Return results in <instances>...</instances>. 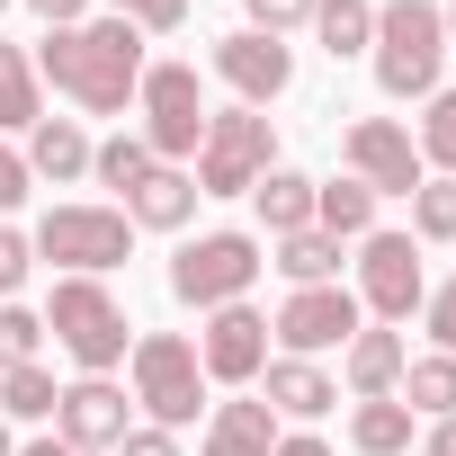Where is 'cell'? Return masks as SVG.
Segmentation results:
<instances>
[{"mask_svg":"<svg viewBox=\"0 0 456 456\" xmlns=\"http://www.w3.org/2000/svg\"><path fill=\"white\" fill-rule=\"evenodd\" d=\"M358 314H376V322H411L420 314V296H429V269H420V242L411 233H367L358 242Z\"/></svg>","mask_w":456,"mask_h":456,"instance_id":"cell-9","label":"cell"},{"mask_svg":"<svg viewBox=\"0 0 456 456\" xmlns=\"http://www.w3.org/2000/svg\"><path fill=\"white\" fill-rule=\"evenodd\" d=\"M251 28H260V37H287V28H314V0H251Z\"/></svg>","mask_w":456,"mask_h":456,"instance_id":"cell-34","label":"cell"},{"mask_svg":"<svg viewBox=\"0 0 456 456\" xmlns=\"http://www.w3.org/2000/svg\"><path fill=\"white\" fill-rule=\"evenodd\" d=\"M340 358H349V394H358V403L394 394V385H403V367H411V349H403V331H394V322H358V340H349Z\"/></svg>","mask_w":456,"mask_h":456,"instance_id":"cell-15","label":"cell"},{"mask_svg":"<svg viewBox=\"0 0 456 456\" xmlns=\"http://www.w3.org/2000/svg\"><path fill=\"white\" fill-rule=\"evenodd\" d=\"M188 215H197V170H179V161H161V170L126 197V224H134V233H179Z\"/></svg>","mask_w":456,"mask_h":456,"instance_id":"cell-17","label":"cell"},{"mask_svg":"<svg viewBox=\"0 0 456 456\" xmlns=\"http://www.w3.org/2000/svg\"><path fill=\"white\" fill-rule=\"evenodd\" d=\"M314 224L331 242H367L376 233V188L367 179H314Z\"/></svg>","mask_w":456,"mask_h":456,"instance_id":"cell-20","label":"cell"},{"mask_svg":"<svg viewBox=\"0 0 456 456\" xmlns=\"http://www.w3.org/2000/svg\"><path fill=\"white\" fill-rule=\"evenodd\" d=\"M340 152H349V179H367L376 197H411V188L429 179L411 126H394V117H358V126L340 134Z\"/></svg>","mask_w":456,"mask_h":456,"instance_id":"cell-12","label":"cell"},{"mask_svg":"<svg viewBox=\"0 0 456 456\" xmlns=\"http://www.w3.org/2000/svg\"><path fill=\"white\" fill-rule=\"evenodd\" d=\"M0 456H19V447H10V429H0Z\"/></svg>","mask_w":456,"mask_h":456,"instance_id":"cell-43","label":"cell"},{"mask_svg":"<svg viewBox=\"0 0 456 456\" xmlns=\"http://www.w3.org/2000/svg\"><path fill=\"white\" fill-rule=\"evenodd\" d=\"M278 447V411L269 403H251V394H233V403H215V420H206V447L197 456H269Z\"/></svg>","mask_w":456,"mask_h":456,"instance_id":"cell-18","label":"cell"},{"mask_svg":"<svg viewBox=\"0 0 456 456\" xmlns=\"http://www.w3.org/2000/svg\"><path fill=\"white\" fill-rule=\"evenodd\" d=\"M54 403H63V385L45 367H10V376H0V411H10V420H54Z\"/></svg>","mask_w":456,"mask_h":456,"instance_id":"cell-29","label":"cell"},{"mask_svg":"<svg viewBox=\"0 0 456 456\" xmlns=\"http://www.w3.org/2000/svg\"><path fill=\"white\" fill-rule=\"evenodd\" d=\"M28 188H37V179H28V152H10V143H0V215H10Z\"/></svg>","mask_w":456,"mask_h":456,"instance_id":"cell-37","label":"cell"},{"mask_svg":"<svg viewBox=\"0 0 456 456\" xmlns=\"http://www.w3.org/2000/svg\"><path fill=\"white\" fill-rule=\"evenodd\" d=\"M260 376H269V394H260V403H269L278 420H322V411L340 403V385L322 376V358H269Z\"/></svg>","mask_w":456,"mask_h":456,"instance_id":"cell-16","label":"cell"},{"mask_svg":"<svg viewBox=\"0 0 456 456\" xmlns=\"http://www.w3.org/2000/svg\"><path fill=\"white\" fill-rule=\"evenodd\" d=\"M394 403H411V420H447V411H456V358H447V349L411 358L403 385H394Z\"/></svg>","mask_w":456,"mask_h":456,"instance_id":"cell-23","label":"cell"},{"mask_svg":"<svg viewBox=\"0 0 456 456\" xmlns=\"http://www.w3.org/2000/svg\"><path fill=\"white\" fill-rule=\"evenodd\" d=\"M117 456H179V429H152V420H143V429L117 438Z\"/></svg>","mask_w":456,"mask_h":456,"instance_id":"cell-36","label":"cell"},{"mask_svg":"<svg viewBox=\"0 0 456 456\" xmlns=\"http://www.w3.org/2000/svg\"><path fill=\"white\" fill-rule=\"evenodd\" d=\"M152 170H161V161H152V143H143V134H108V143H90V179H99V188H117V206H126Z\"/></svg>","mask_w":456,"mask_h":456,"instance_id":"cell-25","label":"cell"},{"mask_svg":"<svg viewBox=\"0 0 456 456\" xmlns=\"http://www.w3.org/2000/svg\"><path fill=\"white\" fill-rule=\"evenodd\" d=\"M197 367H206V385H251V376L269 367V314H251V305L206 314V331H197Z\"/></svg>","mask_w":456,"mask_h":456,"instance_id":"cell-14","label":"cell"},{"mask_svg":"<svg viewBox=\"0 0 456 456\" xmlns=\"http://www.w3.org/2000/svg\"><path fill=\"white\" fill-rule=\"evenodd\" d=\"M19 456H81V447H63V438H28Z\"/></svg>","mask_w":456,"mask_h":456,"instance_id":"cell-41","label":"cell"},{"mask_svg":"<svg viewBox=\"0 0 456 456\" xmlns=\"http://www.w3.org/2000/svg\"><path fill=\"white\" fill-rule=\"evenodd\" d=\"M126 429H134V403H126L108 376L63 385V403H54V438H63V447H81V456H117Z\"/></svg>","mask_w":456,"mask_h":456,"instance_id":"cell-13","label":"cell"},{"mask_svg":"<svg viewBox=\"0 0 456 456\" xmlns=\"http://www.w3.org/2000/svg\"><path fill=\"white\" fill-rule=\"evenodd\" d=\"M134 108H143V143H152V161H197V143H206V90H197V63H143V90H134Z\"/></svg>","mask_w":456,"mask_h":456,"instance_id":"cell-7","label":"cell"},{"mask_svg":"<svg viewBox=\"0 0 456 456\" xmlns=\"http://www.w3.org/2000/svg\"><path fill=\"white\" fill-rule=\"evenodd\" d=\"M251 206H260V224H269V242H287V233H305V224H314V179L278 161V170H260Z\"/></svg>","mask_w":456,"mask_h":456,"instance_id":"cell-21","label":"cell"},{"mask_svg":"<svg viewBox=\"0 0 456 456\" xmlns=\"http://www.w3.org/2000/svg\"><path fill=\"white\" fill-rule=\"evenodd\" d=\"M28 63H37V81H54L72 108L117 117V108H134L152 54H143V28H126V19H81V28H45V45H37Z\"/></svg>","mask_w":456,"mask_h":456,"instance_id":"cell-1","label":"cell"},{"mask_svg":"<svg viewBox=\"0 0 456 456\" xmlns=\"http://www.w3.org/2000/svg\"><path fill=\"white\" fill-rule=\"evenodd\" d=\"M37 117H45V81H37V63H28L19 45H0V143L28 134Z\"/></svg>","mask_w":456,"mask_h":456,"instance_id":"cell-22","label":"cell"},{"mask_svg":"<svg viewBox=\"0 0 456 456\" xmlns=\"http://www.w3.org/2000/svg\"><path fill=\"white\" fill-rule=\"evenodd\" d=\"M215 81L233 90L242 108H269L296 81V45L287 37H260V28H233V37H215Z\"/></svg>","mask_w":456,"mask_h":456,"instance_id":"cell-11","label":"cell"},{"mask_svg":"<svg viewBox=\"0 0 456 456\" xmlns=\"http://www.w3.org/2000/svg\"><path fill=\"white\" fill-rule=\"evenodd\" d=\"M420 456H456V411H447V420H429V438H420Z\"/></svg>","mask_w":456,"mask_h":456,"instance_id":"cell-40","label":"cell"},{"mask_svg":"<svg viewBox=\"0 0 456 456\" xmlns=\"http://www.w3.org/2000/svg\"><path fill=\"white\" fill-rule=\"evenodd\" d=\"M0 10H10V0H0Z\"/></svg>","mask_w":456,"mask_h":456,"instance_id":"cell-44","label":"cell"},{"mask_svg":"<svg viewBox=\"0 0 456 456\" xmlns=\"http://www.w3.org/2000/svg\"><path fill=\"white\" fill-rule=\"evenodd\" d=\"M411 242H456V179L411 188Z\"/></svg>","mask_w":456,"mask_h":456,"instance_id":"cell-30","label":"cell"},{"mask_svg":"<svg viewBox=\"0 0 456 456\" xmlns=\"http://www.w3.org/2000/svg\"><path fill=\"white\" fill-rule=\"evenodd\" d=\"M45 331L63 340V358L81 376H108L134 340H126V305L108 296V278H54V305H45Z\"/></svg>","mask_w":456,"mask_h":456,"instance_id":"cell-5","label":"cell"},{"mask_svg":"<svg viewBox=\"0 0 456 456\" xmlns=\"http://www.w3.org/2000/svg\"><path fill=\"white\" fill-rule=\"evenodd\" d=\"M367 54H376V90H385V99H429V90H438V63H447L438 0H385Z\"/></svg>","mask_w":456,"mask_h":456,"instance_id":"cell-2","label":"cell"},{"mask_svg":"<svg viewBox=\"0 0 456 456\" xmlns=\"http://www.w3.org/2000/svg\"><path fill=\"white\" fill-rule=\"evenodd\" d=\"M438 19H447V45H456V0H447V10H438Z\"/></svg>","mask_w":456,"mask_h":456,"instance_id":"cell-42","label":"cell"},{"mask_svg":"<svg viewBox=\"0 0 456 456\" xmlns=\"http://www.w3.org/2000/svg\"><path fill=\"white\" fill-rule=\"evenodd\" d=\"M28 10H37L45 28H81V19H90V0H28Z\"/></svg>","mask_w":456,"mask_h":456,"instance_id":"cell-38","label":"cell"},{"mask_svg":"<svg viewBox=\"0 0 456 456\" xmlns=\"http://www.w3.org/2000/svg\"><path fill=\"white\" fill-rule=\"evenodd\" d=\"M126 358H134V403L152 411V429H188V420H197V403H206L197 340H179V331H143Z\"/></svg>","mask_w":456,"mask_h":456,"instance_id":"cell-8","label":"cell"},{"mask_svg":"<svg viewBox=\"0 0 456 456\" xmlns=\"http://www.w3.org/2000/svg\"><path fill=\"white\" fill-rule=\"evenodd\" d=\"M260 269H269V242L260 233H197L170 260V296L197 305V314H224V305H251Z\"/></svg>","mask_w":456,"mask_h":456,"instance_id":"cell-3","label":"cell"},{"mask_svg":"<svg viewBox=\"0 0 456 456\" xmlns=\"http://www.w3.org/2000/svg\"><path fill=\"white\" fill-rule=\"evenodd\" d=\"M349 447H358V456H403V447H411V403H394V394L358 403V411H349Z\"/></svg>","mask_w":456,"mask_h":456,"instance_id":"cell-26","label":"cell"},{"mask_svg":"<svg viewBox=\"0 0 456 456\" xmlns=\"http://www.w3.org/2000/svg\"><path fill=\"white\" fill-rule=\"evenodd\" d=\"M420 314H429V340L456 358V278H447V287H429V296H420Z\"/></svg>","mask_w":456,"mask_h":456,"instance_id":"cell-35","label":"cell"},{"mask_svg":"<svg viewBox=\"0 0 456 456\" xmlns=\"http://www.w3.org/2000/svg\"><path fill=\"white\" fill-rule=\"evenodd\" d=\"M314 37H322L331 63L367 54V45H376V0H314Z\"/></svg>","mask_w":456,"mask_h":456,"instance_id":"cell-24","label":"cell"},{"mask_svg":"<svg viewBox=\"0 0 456 456\" xmlns=\"http://www.w3.org/2000/svg\"><path fill=\"white\" fill-rule=\"evenodd\" d=\"M358 296L331 278V287H296L287 305H278V322H269V340L287 349V358H322V349H349L358 340Z\"/></svg>","mask_w":456,"mask_h":456,"instance_id":"cell-10","label":"cell"},{"mask_svg":"<svg viewBox=\"0 0 456 456\" xmlns=\"http://www.w3.org/2000/svg\"><path fill=\"white\" fill-rule=\"evenodd\" d=\"M188 170H197V197H251L260 170H278L269 117H260V108H224V117H206V143H197Z\"/></svg>","mask_w":456,"mask_h":456,"instance_id":"cell-6","label":"cell"},{"mask_svg":"<svg viewBox=\"0 0 456 456\" xmlns=\"http://www.w3.org/2000/svg\"><path fill=\"white\" fill-rule=\"evenodd\" d=\"M269 269H287L296 287H331V278H340V242L322 233V224H305V233H287V242L269 251Z\"/></svg>","mask_w":456,"mask_h":456,"instance_id":"cell-27","label":"cell"},{"mask_svg":"<svg viewBox=\"0 0 456 456\" xmlns=\"http://www.w3.org/2000/svg\"><path fill=\"white\" fill-rule=\"evenodd\" d=\"M420 170L456 179V90H429V108H420Z\"/></svg>","mask_w":456,"mask_h":456,"instance_id":"cell-28","label":"cell"},{"mask_svg":"<svg viewBox=\"0 0 456 456\" xmlns=\"http://www.w3.org/2000/svg\"><path fill=\"white\" fill-rule=\"evenodd\" d=\"M37 349H45V314L0 305V376H10V367H37Z\"/></svg>","mask_w":456,"mask_h":456,"instance_id":"cell-31","label":"cell"},{"mask_svg":"<svg viewBox=\"0 0 456 456\" xmlns=\"http://www.w3.org/2000/svg\"><path fill=\"white\" fill-rule=\"evenodd\" d=\"M269 456H331V447H322L314 429H278V447H269Z\"/></svg>","mask_w":456,"mask_h":456,"instance_id":"cell-39","label":"cell"},{"mask_svg":"<svg viewBox=\"0 0 456 456\" xmlns=\"http://www.w3.org/2000/svg\"><path fill=\"white\" fill-rule=\"evenodd\" d=\"M28 251L37 260H63V278H108L134 251V224H126V206H45L37 233H28Z\"/></svg>","mask_w":456,"mask_h":456,"instance_id":"cell-4","label":"cell"},{"mask_svg":"<svg viewBox=\"0 0 456 456\" xmlns=\"http://www.w3.org/2000/svg\"><path fill=\"white\" fill-rule=\"evenodd\" d=\"M28 269H37V251H28V233H10V224H0V305H19V287H28Z\"/></svg>","mask_w":456,"mask_h":456,"instance_id":"cell-33","label":"cell"},{"mask_svg":"<svg viewBox=\"0 0 456 456\" xmlns=\"http://www.w3.org/2000/svg\"><path fill=\"white\" fill-rule=\"evenodd\" d=\"M81 170H90V134H81L72 117H37V126H28V179H54V188H63V179H81Z\"/></svg>","mask_w":456,"mask_h":456,"instance_id":"cell-19","label":"cell"},{"mask_svg":"<svg viewBox=\"0 0 456 456\" xmlns=\"http://www.w3.org/2000/svg\"><path fill=\"white\" fill-rule=\"evenodd\" d=\"M108 19H126V28H143V37H170V28L188 19V0H108Z\"/></svg>","mask_w":456,"mask_h":456,"instance_id":"cell-32","label":"cell"}]
</instances>
